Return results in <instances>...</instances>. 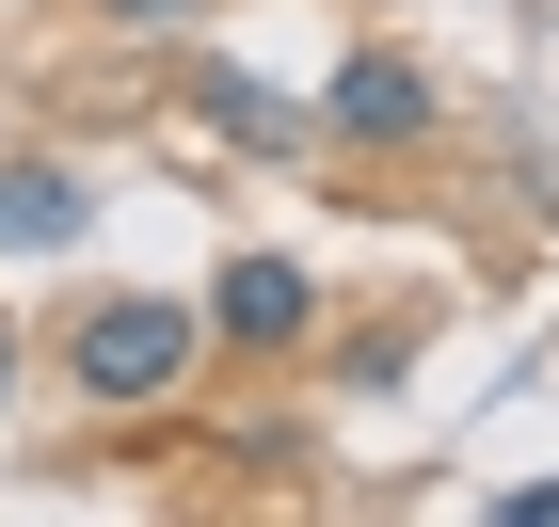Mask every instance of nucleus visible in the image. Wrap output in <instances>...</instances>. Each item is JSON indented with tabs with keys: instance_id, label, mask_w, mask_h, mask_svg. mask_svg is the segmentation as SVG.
Listing matches in <instances>:
<instances>
[{
	"instance_id": "1",
	"label": "nucleus",
	"mask_w": 559,
	"mask_h": 527,
	"mask_svg": "<svg viewBox=\"0 0 559 527\" xmlns=\"http://www.w3.org/2000/svg\"><path fill=\"white\" fill-rule=\"evenodd\" d=\"M192 368V320L176 304H96L81 320V399H160Z\"/></svg>"
},
{
	"instance_id": "2",
	"label": "nucleus",
	"mask_w": 559,
	"mask_h": 527,
	"mask_svg": "<svg viewBox=\"0 0 559 527\" xmlns=\"http://www.w3.org/2000/svg\"><path fill=\"white\" fill-rule=\"evenodd\" d=\"M304 320H320V288H304L288 256H240V272H224V336H304Z\"/></svg>"
},
{
	"instance_id": "3",
	"label": "nucleus",
	"mask_w": 559,
	"mask_h": 527,
	"mask_svg": "<svg viewBox=\"0 0 559 527\" xmlns=\"http://www.w3.org/2000/svg\"><path fill=\"white\" fill-rule=\"evenodd\" d=\"M336 129H368V144L431 129V96H416V64H352V81H336Z\"/></svg>"
},
{
	"instance_id": "4",
	"label": "nucleus",
	"mask_w": 559,
	"mask_h": 527,
	"mask_svg": "<svg viewBox=\"0 0 559 527\" xmlns=\"http://www.w3.org/2000/svg\"><path fill=\"white\" fill-rule=\"evenodd\" d=\"M64 240V176H0V256H48Z\"/></svg>"
},
{
	"instance_id": "5",
	"label": "nucleus",
	"mask_w": 559,
	"mask_h": 527,
	"mask_svg": "<svg viewBox=\"0 0 559 527\" xmlns=\"http://www.w3.org/2000/svg\"><path fill=\"white\" fill-rule=\"evenodd\" d=\"M512 527H559V480H527V495H512Z\"/></svg>"
},
{
	"instance_id": "6",
	"label": "nucleus",
	"mask_w": 559,
	"mask_h": 527,
	"mask_svg": "<svg viewBox=\"0 0 559 527\" xmlns=\"http://www.w3.org/2000/svg\"><path fill=\"white\" fill-rule=\"evenodd\" d=\"M129 16H176V0H129Z\"/></svg>"
},
{
	"instance_id": "7",
	"label": "nucleus",
	"mask_w": 559,
	"mask_h": 527,
	"mask_svg": "<svg viewBox=\"0 0 559 527\" xmlns=\"http://www.w3.org/2000/svg\"><path fill=\"white\" fill-rule=\"evenodd\" d=\"M0 368H16V351H0Z\"/></svg>"
}]
</instances>
